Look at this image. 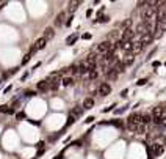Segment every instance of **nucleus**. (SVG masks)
Returning a JSON list of instances; mask_svg holds the SVG:
<instances>
[{"instance_id":"obj_1","label":"nucleus","mask_w":166,"mask_h":159,"mask_svg":"<svg viewBox=\"0 0 166 159\" xmlns=\"http://www.w3.org/2000/svg\"><path fill=\"white\" fill-rule=\"evenodd\" d=\"M127 129L130 132H135V134H146L147 132V126H144L141 121V113H132L127 118Z\"/></svg>"},{"instance_id":"obj_2","label":"nucleus","mask_w":166,"mask_h":159,"mask_svg":"<svg viewBox=\"0 0 166 159\" xmlns=\"http://www.w3.org/2000/svg\"><path fill=\"white\" fill-rule=\"evenodd\" d=\"M97 93H99V96H108L110 93H111V85H110L108 82H102L99 85V88H97Z\"/></svg>"},{"instance_id":"obj_3","label":"nucleus","mask_w":166,"mask_h":159,"mask_svg":"<svg viewBox=\"0 0 166 159\" xmlns=\"http://www.w3.org/2000/svg\"><path fill=\"white\" fill-rule=\"evenodd\" d=\"M133 36H135L133 29H132V27H127V29H124V32H122L121 41H133Z\"/></svg>"},{"instance_id":"obj_4","label":"nucleus","mask_w":166,"mask_h":159,"mask_svg":"<svg viewBox=\"0 0 166 159\" xmlns=\"http://www.w3.org/2000/svg\"><path fill=\"white\" fill-rule=\"evenodd\" d=\"M45 44H47V41L41 36L39 39H36V43L33 44V47H31V51H30V54H35V52H38V51H41L43 47H45Z\"/></svg>"},{"instance_id":"obj_5","label":"nucleus","mask_w":166,"mask_h":159,"mask_svg":"<svg viewBox=\"0 0 166 159\" xmlns=\"http://www.w3.org/2000/svg\"><path fill=\"white\" fill-rule=\"evenodd\" d=\"M152 39H154V35H152V32H146V33H143L140 36V43L143 44V47H146L147 44H149Z\"/></svg>"},{"instance_id":"obj_6","label":"nucleus","mask_w":166,"mask_h":159,"mask_svg":"<svg viewBox=\"0 0 166 159\" xmlns=\"http://www.w3.org/2000/svg\"><path fill=\"white\" fill-rule=\"evenodd\" d=\"M110 44H111V43H110V39H108V41H104V43H100L99 46H97V49H96V54H97V55H104V54L108 51Z\"/></svg>"},{"instance_id":"obj_7","label":"nucleus","mask_w":166,"mask_h":159,"mask_svg":"<svg viewBox=\"0 0 166 159\" xmlns=\"http://www.w3.org/2000/svg\"><path fill=\"white\" fill-rule=\"evenodd\" d=\"M163 145H160V143H152L150 145V154H154V156H158V154L163 153Z\"/></svg>"},{"instance_id":"obj_8","label":"nucleus","mask_w":166,"mask_h":159,"mask_svg":"<svg viewBox=\"0 0 166 159\" xmlns=\"http://www.w3.org/2000/svg\"><path fill=\"white\" fill-rule=\"evenodd\" d=\"M133 62H135V55L130 54V52H127L126 55H124V58H122L124 66H130V65H133Z\"/></svg>"},{"instance_id":"obj_9","label":"nucleus","mask_w":166,"mask_h":159,"mask_svg":"<svg viewBox=\"0 0 166 159\" xmlns=\"http://www.w3.org/2000/svg\"><path fill=\"white\" fill-rule=\"evenodd\" d=\"M36 88L39 90V92H49L50 90V84H49V79H45V80H41V82L36 85Z\"/></svg>"},{"instance_id":"obj_10","label":"nucleus","mask_w":166,"mask_h":159,"mask_svg":"<svg viewBox=\"0 0 166 159\" xmlns=\"http://www.w3.org/2000/svg\"><path fill=\"white\" fill-rule=\"evenodd\" d=\"M53 36H55V30H53V27H47V29L44 30L43 38L45 39V41H49V39H52Z\"/></svg>"},{"instance_id":"obj_11","label":"nucleus","mask_w":166,"mask_h":159,"mask_svg":"<svg viewBox=\"0 0 166 159\" xmlns=\"http://www.w3.org/2000/svg\"><path fill=\"white\" fill-rule=\"evenodd\" d=\"M143 44L140 43V41H133V46H132V51H130V54H133V55H136V54H140L141 51H143Z\"/></svg>"},{"instance_id":"obj_12","label":"nucleus","mask_w":166,"mask_h":159,"mask_svg":"<svg viewBox=\"0 0 166 159\" xmlns=\"http://www.w3.org/2000/svg\"><path fill=\"white\" fill-rule=\"evenodd\" d=\"M64 19H66V13L61 11V13H58V16L55 17V25L57 27H61L64 24Z\"/></svg>"},{"instance_id":"obj_13","label":"nucleus","mask_w":166,"mask_h":159,"mask_svg":"<svg viewBox=\"0 0 166 159\" xmlns=\"http://www.w3.org/2000/svg\"><path fill=\"white\" fill-rule=\"evenodd\" d=\"M93 107H94V99L93 98H86L85 101H83V106H82L83 110H89V109H93Z\"/></svg>"},{"instance_id":"obj_14","label":"nucleus","mask_w":166,"mask_h":159,"mask_svg":"<svg viewBox=\"0 0 166 159\" xmlns=\"http://www.w3.org/2000/svg\"><path fill=\"white\" fill-rule=\"evenodd\" d=\"M132 46H133V41H121V47L122 51H126V52H130L132 51Z\"/></svg>"},{"instance_id":"obj_15","label":"nucleus","mask_w":166,"mask_h":159,"mask_svg":"<svg viewBox=\"0 0 166 159\" xmlns=\"http://www.w3.org/2000/svg\"><path fill=\"white\" fill-rule=\"evenodd\" d=\"M111 68H113V69L119 74V72H124V68H126V66H124V63H122V62H119V60H118V62L114 63V65H113Z\"/></svg>"},{"instance_id":"obj_16","label":"nucleus","mask_w":166,"mask_h":159,"mask_svg":"<svg viewBox=\"0 0 166 159\" xmlns=\"http://www.w3.org/2000/svg\"><path fill=\"white\" fill-rule=\"evenodd\" d=\"M82 112H83V109H82L80 106H75V107L72 109V112H71V117L77 118V117H80V115H82Z\"/></svg>"},{"instance_id":"obj_17","label":"nucleus","mask_w":166,"mask_h":159,"mask_svg":"<svg viewBox=\"0 0 166 159\" xmlns=\"http://www.w3.org/2000/svg\"><path fill=\"white\" fill-rule=\"evenodd\" d=\"M107 77H108V79H111V80H113V79H116V77H118V72L114 71L111 66H110L108 69H107Z\"/></svg>"},{"instance_id":"obj_18","label":"nucleus","mask_w":166,"mask_h":159,"mask_svg":"<svg viewBox=\"0 0 166 159\" xmlns=\"http://www.w3.org/2000/svg\"><path fill=\"white\" fill-rule=\"evenodd\" d=\"M61 84L64 85V87H69V85L74 84V79H72V77H64V79L61 80Z\"/></svg>"},{"instance_id":"obj_19","label":"nucleus","mask_w":166,"mask_h":159,"mask_svg":"<svg viewBox=\"0 0 166 159\" xmlns=\"http://www.w3.org/2000/svg\"><path fill=\"white\" fill-rule=\"evenodd\" d=\"M78 5H80V2H69V11L74 13L78 8Z\"/></svg>"},{"instance_id":"obj_20","label":"nucleus","mask_w":166,"mask_h":159,"mask_svg":"<svg viewBox=\"0 0 166 159\" xmlns=\"http://www.w3.org/2000/svg\"><path fill=\"white\" fill-rule=\"evenodd\" d=\"M97 77H99L97 68H94V69H89V79H97Z\"/></svg>"},{"instance_id":"obj_21","label":"nucleus","mask_w":166,"mask_h":159,"mask_svg":"<svg viewBox=\"0 0 166 159\" xmlns=\"http://www.w3.org/2000/svg\"><path fill=\"white\" fill-rule=\"evenodd\" d=\"M0 110H2L3 113H13V112H14V107H8V106H3L2 109H0Z\"/></svg>"},{"instance_id":"obj_22","label":"nucleus","mask_w":166,"mask_h":159,"mask_svg":"<svg viewBox=\"0 0 166 159\" xmlns=\"http://www.w3.org/2000/svg\"><path fill=\"white\" fill-rule=\"evenodd\" d=\"M75 41H77V36L74 35V36H69V38L66 39V44H69V46H71V44H74Z\"/></svg>"},{"instance_id":"obj_23","label":"nucleus","mask_w":166,"mask_h":159,"mask_svg":"<svg viewBox=\"0 0 166 159\" xmlns=\"http://www.w3.org/2000/svg\"><path fill=\"white\" fill-rule=\"evenodd\" d=\"M78 72V65H72L71 66V74H77Z\"/></svg>"},{"instance_id":"obj_24","label":"nucleus","mask_w":166,"mask_h":159,"mask_svg":"<svg viewBox=\"0 0 166 159\" xmlns=\"http://www.w3.org/2000/svg\"><path fill=\"white\" fill-rule=\"evenodd\" d=\"M107 21H110V17H108V16H100L96 22H107Z\"/></svg>"},{"instance_id":"obj_25","label":"nucleus","mask_w":166,"mask_h":159,"mask_svg":"<svg viewBox=\"0 0 166 159\" xmlns=\"http://www.w3.org/2000/svg\"><path fill=\"white\" fill-rule=\"evenodd\" d=\"M74 123H75V118H74V117H71V115H69V118H67V123H66V125L69 126V125H74Z\"/></svg>"},{"instance_id":"obj_26","label":"nucleus","mask_w":166,"mask_h":159,"mask_svg":"<svg viewBox=\"0 0 166 159\" xmlns=\"http://www.w3.org/2000/svg\"><path fill=\"white\" fill-rule=\"evenodd\" d=\"M91 121H94V117H88V118H86V123H91Z\"/></svg>"},{"instance_id":"obj_27","label":"nucleus","mask_w":166,"mask_h":159,"mask_svg":"<svg viewBox=\"0 0 166 159\" xmlns=\"http://www.w3.org/2000/svg\"><path fill=\"white\" fill-rule=\"evenodd\" d=\"M146 82H147V80H146V79H141V80H140V82H138V85H144Z\"/></svg>"},{"instance_id":"obj_28","label":"nucleus","mask_w":166,"mask_h":159,"mask_svg":"<svg viewBox=\"0 0 166 159\" xmlns=\"http://www.w3.org/2000/svg\"><path fill=\"white\" fill-rule=\"evenodd\" d=\"M160 126H165V128H166V118H165V120H161V121H160Z\"/></svg>"},{"instance_id":"obj_29","label":"nucleus","mask_w":166,"mask_h":159,"mask_svg":"<svg viewBox=\"0 0 166 159\" xmlns=\"http://www.w3.org/2000/svg\"><path fill=\"white\" fill-rule=\"evenodd\" d=\"M25 115H24V112H21V113H17V118H19V120H21V118H24Z\"/></svg>"},{"instance_id":"obj_30","label":"nucleus","mask_w":166,"mask_h":159,"mask_svg":"<svg viewBox=\"0 0 166 159\" xmlns=\"http://www.w3.org/2000/svg\"><path fill=\"white\" fill-rule=\"evenodd\" d=\"M91 38V35H88V33H86V35H83V39H89Z\"/></svg>"},{"instance_id":"obj_31","label":"nucleus","mask_w":166,"mask_h":159,"mask_svg":"<svg viewBox=\"0 0 166 159\" xmlns=\"http://www.w3.org/2000/svg\"><path fill=\"white\" fill-rule=\"evenodd\" d=\"M165 8H166V5H165Z\"/></svg>"}]
</instances>
